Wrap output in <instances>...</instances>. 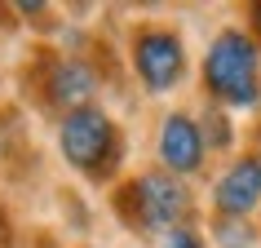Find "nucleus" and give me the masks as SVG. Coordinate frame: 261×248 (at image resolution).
Instances as JSON below:
<instances>
[{
  "instance_id": "nucleus-2",
  "label": "nucleus",
  "mask_w": 261,
  "mask_h": 248,
  "mask_svg": "<svg viewBox=\"0 0 261 248\" xmlns=\"http://www.w3.org/2000/svg\"><path fill=\"white\" fill-rule=\"evenodd\" d=\"M62 155L89 178H111L115 164H120V133H115L107 111H97V107L67 111V120H62Z\"/></svg>"
},
{
  "instance_id": "nucleus-6",
  "label": "nucleus",
  "mask_w": 261,
  "mask_h": 248,
  "mask_svg": "<svg viewBox=\"0 0 261 248\" xmlns=\"http://www.w3.org/2000/svg\"><path fill=\"white\" fill-rule=\"evenodd\" d=\"M160 160L173 173H195L204 164V129L191 115H168L160 129Z\"/></svg>"
},
{
  "instance_id": "nucleus-8",
  "label": "nucleus",
  "mask_w": 261,
  "mask_h": 248,
  "mask_svg": "<svg viewBox=\"0 0 261 248\" xmlns=\"http://www.w3.org/2000/svg\"><path fill=\"white\" fill-rule=\"evenodd\" d=\"M217 239H221V248H257L252 231H248L244 221H234V217H226V221L217 226Z\"/></svg>"
},
{
  "instance_id": "nucleus-9",
  "label": "nucleus",
  "mask_w": 261,
  "mask_h": 248,
  "mask_svg": "<svg viewBox=\"0 0 261 248\" xmlns=\"http://www.w3.org/2000/svg\"><path fill=\"white\" fill-rule=\"evenodd\" d=\"M208 133H204V138H208V146H226V142H230V129H226V115H217V111H213V115H208Z\"/></svg>"
},
{
  "instance_id": "nucleus-11",
  "label": "nucleus",
  "mask_w": 261,
  "mask_h": 248,
  "mask_svg": "<svg viewBox=\"0 0 261 248\" xmlns=\"http://www.w3.org/2000/svg\"><path fill=\"white\" fill-rule=\"evenodd\" d=\"M252 14H257V27H261V5H257V9H252Z\"/></svg>"
},
{
  "instance_id": "nucleus-7",
  "label": "nucleus",
  "mask_w": 261,
  "mask_h": 248,
  "mask_svg": "<svg viewBox=\"0 0 261 248\" xmlns=\"http://www.w3.org/2000/svg\"><path fill=\"white\" fill-rule=\"evenodd\" d=\"M89 93H93V71L84 67V62L67 58V62H58V67L49 71V97H54V102L80 111V102Z\"/></svg>"
},
{
  "instance_id": "nucleus-3",
  "label": "nucleus",
  "mask_w": 261,
  "mask_h": 248,
  "mask_svg": "<svg viewBox=\"0 0 261 248\" xmlns=\"http://www.w3.org/2000/svg\"><path fill=\"white\" fill-rule=\"evenodd\" d=\"M128 217L138 221L142 231H177L186 213H191V195L181 186L177 178H168V173H146L128 186Z\"/></svg>"
},
{
  "instance_id": "nucleus-4",
  "label": "nucleus",
  "mask_w": 261,
  "mask_h": 248,
  "mask_svg": "<svg viewBox=\"0 0 261 248\" xmlns=\"http://www.w3.org/2000/svg\"><path fill=\"white\" fill-rule=\"evenodd\" d=\"M133 67H138L142 84L151 93H168L173 84L181 80L186 71V54H181V40L164 27H142L138 40H133Z\"/></svg>"
},
{
  "instance_id": "nucleus-1",
  "label": "nucleus",
  "mask_w": 261,
  "mask_h": 248,
  "mask_svg": "<svg viewBox=\"0 0 261 248\" xmlns=\"http://www.w3.org/2000/svg\"><path fill=\"white\" fill-rule=\"evenodd\" d=\"M204 84L208 93L230 102V107H252L261 97V62L257 44L244 31H221L204 58Z\"/></svg>"
},
{
  "instance_id": "nucleus-5",
  "label": "nucleus",
  "mask_w": 261,
  "mask_h": 248,
  "mask_svg": "<svg viewBox=\"0 0 261 248\" xmlns=\"http://www.w3.org/2000/svg\"><path fill=\"white\" fill-rule=\"evenodd\" d=\"M213 204H217L221 217H234V221H244L261 204V160L257 155H244L221 173L217 186H213Z\"/></svg>"
},
{
  "instance_id": "nucleus-10",
  "label": "nucleus",
  "mask_w": 261,
  "mask_h": 248,
  "mask_svg": "<svg viewBox=\"0 0 261 248\" xmlns=\"http://www.w3.org/2000/svg\"><path fill=\"white\" fill-rule=\"evenodd\" d=\"M164 248H204V239L191 231V226H177V231H168Z\"/></svg>"
}]
</instances>
